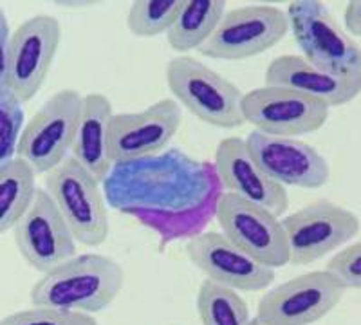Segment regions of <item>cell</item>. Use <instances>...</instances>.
Wrapping results in <instances>:
<instances>
[{
	"instance_id": "6da1fadb",
	"label": "cell",
	"mask_w": 361,
	"mask_h": 325,
	"mask_svg": "<svg viewBox=\"0 0 361 325\" xmlns=\"http://www.w3.org/2000/svg\"><path fill=\"white\" fill-rule=\"evenodd\" d=\"M103 192L109 204L121 214L179 215L204 206L222 192V185L214 165L170 149L159 156L114 165Z\"/></svg>"
},
{
	"instance_id": "7a4b0ae2",
	"label": "cell",
	"mask_w": 361,
	"mask_h": 325,
	"mask_svg": "<svg viewBox=\"0 0 361 325\" xmlns=\"http://www.w3.org/2000/svg\"><path fill=\"white\" fill-rule=\"evenodd\" d=\"M123 284V268L114 259L85 253L44 273L31 289L29 300L35 307L94 314L118 298Z\"/></svg>"
},
{
	"instance_id": "3957f363",
	"label": "cell",
	"mask_w": 361,
	"mask_h": 325,
	"mask_svg": "<svg viewBox=\"0 0 361 325\" xmlns=\"http://www.w3.org/2000/svg\"><path fill=\"white\" fill-rule=\"evenodd\" d=\"M166 85L177 103L204 123L219 128L244 125V92L235 83L188 54L166 63Z\"/></svg>"
},
{
	"instance_id": "277c9868",
	"label": "cell",
	"mask_w": 361,
	"mask_h": 325,
	"mask_svg": "<svg viewBox=\"0 0 361 325\" xmlns=\"http://www.w3.org/2000/svg\"><path fill=\"white\" fill-rule=\"evenodd\" d=\"M83 98L74 89L54 92L25 123L17 157L27 161L37 173H49L62 165L78 134Z\"/></svg>"
},
{
	"instance_id": "5b68a950",
	"label": "cell",
	"mask_w": 361,
	"mask_h": 325,
	"mask_svg": "<svg viewBox=\"0 0 361 325\" xmlns=\"http://www.w3.org/2000/svg\"><path fill=\"white\" fill-rule=\"evenodd\" d=\"M45 190L54 199L80 244L92 247L107 240V202L99 183L73 156L47 173Z\"/></svg>"
},
{
	"instance_id": "8992f818",
	"label": "cell",
	"mask_w": 361,
	"mask_h": 325,
	"mask_svg": "<svg viewBox=\"0 0 361 325\" xmlns=\"http://www.w3.org/2000/svg\"><path fill=\"white\" fill-rule=\"evenodd\" d=\"M288 18L296 44L312 66L338 75L361 73V47L340 27L324 2H291Z\"/></svg>"
},
{
	"instance_id": "52a82bcc",
	"label": "cell",
	"mask_w": 361,
	"mask_h": 325,
	"mask_svg": "<svg viewBox=\"0 0 361 325\" xmlns=\"http://www.w3.org/2000/svg\"><path fill=\"white\" fill-rule=\"evenodd\" d=\"M291 29L288 13L266 4L243 6L226 11L214 37L201 53L214 60H246L275 47Z\"/></svg>"
},
{
	"instance_id": "ba28073f",
	"label": "cell",
	"mask_w": 361,
	"mask_h": 325,
	"mask_svg": "<svg viewBox=\"0 0 361 325\" xmlns=\"http://www.w3.org/2000/svg\"><path fill=\"white\" fill-rule=\"evenodd\" d=\"M215 219L222 233L257 262L273 269L291 262L282 221L262 206L224 192L219 199Z\"/></svg>"
},
{
	"instance_id": "9c48e42d",
	"label": "cell",
	"mask_w": 361,
	"mask_h": 325,
	"mask_svg": "<svg viewBox=\"0 0 361 325\" xmlns=\"http://www.w3.org/2000/svg\"><path fill=\"white\" fill-rule=\"evenodd\" d=\"M291 264L309 266L360 233V219L336 202L318 199L282 219Z\"/></svg>"
},
{
	"instance_id": "30bf717a",
	"label": "cell",
	"mask_w": 361,
	"mask_h": 325,
	"mask_svg": "<svg viewBox=\"0 0 361 325\" xmlns=\"http://www.w3.org/2000/svg\"><path fill=\"white\" fill-rule=\"evenodd\" d=\"M345 291L327 269L304 273L267 291L259 302L257 318L269 325H312L340 304Z\"/></svg>"
},
{
	"instance_id": "8fae6325",
	"label": "cell",
	"mask_w": 361,
	"mask_h": 325,
	"mask_svg": "<svg viewBox=\"0 0 361 325\" xmlns=\"http://www.w3.org/2000/svg\"><path fill=\"white\" fill-rule=\"evenodd\" d=\"M62 40V25L51 15L22 22L11 37L8 73L0 87H9L22 103L33 99L53 67Z\"/></svg>"
},
{
	"instance_id": "7c38bea8",
	"label": "cell",
	"mask_w": 361,
	"mask_h": 325,
	"mask_svg": "<svg viewBox=\"0 0 361 325\" xmlns=\"http://www.w3.org/2000/svg\"><path fill=\"white\" fill-rule=\"evenodd\" d=\"M329 109L320 99L286 87H259L243 98L244 121L269 136L296 137L320 130Z\"/></svg>"
},
{
	"instance_id": "4fadbf2b",
	"label": "cell",
	"mask_w": 361,
	"mask_h": 325,
	"mask_svg": "<svg viewBox=\"0 0 361 325\" xmlns=\"http://www.w3.org/2000/svg\"><path fill=\"white\" fill-rule=\"evenodd\" d=\"M13 237L22 259L40 273H49L78 251V240L45 188H38L33 206L13 228Z\"/></svg>"
},
{
	"instance_id": "5bb4252c",
	"label": "cell",
	"mask_w": 361,
	"mask_h": 325,
	"mask_svg": "<svg viewBox=\"0 0 361 325\" xmlns=\"http://www.w3.org/2000/svg\"><path fill=\"white\" fill-rule=\"evenodd\" d=\"M180 114L176 99L164 98L140 112L114 114L109 127V156L112 165L159 156L179 130Z\"/></svg>"
},
{
	"instance_id": "9a60e30c",
	"label": "cell",
	"mask_w": 361,
	"mask_h": 325,
	"mask_svg": "<svg viewBox=\"0 0 361 325\" xmlns=\"http://www.w3.org/2000/svg\"><path fill=\"white\" fill-rule=\"evenodd\" d=\"M186 255L206 278L235 291H264L275 282V269L257 262L219 231L190 239Z\"/></svg>"
},
{
	"instance_id": "2e32d148",
	"label": "cell",
	"mask_w": 361,
	"mask_h": 325,
	"mask_svg": "<svg viewBox=\"0 0 361 325\" xmlns=\"http://www.w3.org/2000/svg\"><path fill=\"white\" fill-rule=\"evenodd\" d=\"M246 143L260 168L282 186L314 190L331 179L325 157L304 141L253 130L247 134Z\"/></svg>"
},
{
	"instance_id": "e0dca14e",
	"label": "cell",
	"mask_w": 361,
	"mask_h": 325,
	"mask_svg": "<svg viewBox=\"0 0 361 325\" xmlns=\"http://www.w3.org/2000/svg\"><path fill=\"white\" fill-rule=\"evenodd\" d=\"M215 172L222 188L246 201L262 206L280 217L289 208L286 186L273 181L251 156L246 140L226 137L215 150Z\"/></svg>"
},
{
	"instance_id": "ac0fdd59",
	"label": "cell",
	"mask_w": 361,
	"mask_h": 325,
	"mask_svg": "<svg viewBox=\"0 0 361 325\" xmlns=\"http://www.w3.org/2000/svg\"><path fill=\"white\" fill-rule=\"evenodd\" d=\"M266 85L286 87L324 102L327 107H340L361 94V73L338 75L312 66L298 54H282L266 69Z\"/></svg>"
},
{
	"instance_id": "d6986e66",
	"label": "cell",
	"mask_w": 361,
	"mask_h": 325,
	"mask_svg": "<svg viewBox=\"0 0 361 325\" xmlns=\"http://www.w3.org/2000/svg\"><path fill=\"white\" fill-rule=\"evenodd\" d=\"M112 116V103L105 94L90 92L83 98L78 134L71 156L98 183H105L114 166L109 156V127Z\"/></svg>"
},
{
	"instance_id": "ffe728a7",
	"label": "cell",
	"mask_w": 361,
	"mask_h": 325,
	"mask_svg": "<svg viewBox=\"0 0 361 325\" xmlns=\"http://www.w3.org/2000/svg\"><path fill=\"white\" fill-rule=\"evenodd\" d=\"M35 168L22 157L0 163V231L6 233L20 223L37 199Z\"/></svg>"
},
{
	"instance_id": "44dd1931",
	"label": "cell",
	"mask_w": 361,
	"mask_h": 325,
	"mask_svg": "<svg viewBox=\"0 0 361 325\" xmlns=\"http://www.w3.org/2000/svg\"><path fill=\"white\" fill-rule=\"evenodd\" d=\"M224 15V0H188L166 33L170 47L179 53L201 49L214 37Z\"/></svg>"
},
{
	"instance_id": "7402d4cb",
	"label": "cell",
	"mask_w": 361,
	"mask_h": 325,
	"mask_svg": "<svg viewBox=\"0 0 361 325\" xmlns=\"http://www.w3.org/2000/svg\"><path fill=\"white\" fill-rule=\"evenodd\" d=\"M197 311L202 325H247L250 307L235 289L206 278L197 291Z\"/></svg>"
},
{
	"instance_id": "603a6c76",
	"label": "cell",
	"mask_w": 361,
	"mask_h": 325,
	"mask_svg": "<svg viewBox=\"0 0 361 325\" xmlns=\"http://www.w3.org/2000/svg\"><path fill=\"white\" fill-rule=\"evenodd\" d=\"M222 194L224 192H219L204 206H201L197 210L188 211V214L159 215L147 214V211H134V214H130V217H134L143 226L157 231L163 243H172L176 239H193V237L201 235L206 224L217 215V204Z\"/></svg>"
},
{
	"instance_id": "cb8c5ba5",
	"label": "cell",
	"mask_w": 361,
	"mask_h": 325,
	"mask_svg": "<svg viewBox=\"0 0 361 325\" xmlns=\"http://www.w3.org/2000/svg\"><path fill=\"white\" fill-rule=\"evenodd\" d=\"M183 8V0H140L130 6L127 25L137 38L159 37L169 33Z\"/></svg>"
},
{
	"instance_id": "d4e9b609",
	"label": "cell",
	"mask_w": 361,
	"mask_h": 325,
	"mask_svg": "<svg viewBox=\"0 0 361 325\" xmlns=\"http://www.w3.org/2000/svg\"><path fill=\"white\" fill-rule=\"evenodd\" d=\"M24 127L20 98L9 87H0V163L15 159Z\"/></svg>"
},
{
	"instance_id": "484cf974",
	"label": "cell",
	"mask_w": 361,
	"mask_h": 325,
	"mask_svg": "<svg viewBox=\"0 0 361 325\" xmlns=\"http://www.w3.org/2000/svg\"><path fill=\"white\" fill-rule=\"evenodd\" d=\"M0 325H98V321L92 314L33 305L31 309L8 314Z\"/></svg>"
},
{
	"instance_id": "4316f807",
	"label": "cell",
	"mask_w": 361,
	"mask_h": 325,
	"mask_svg": "<svg viewBox=\"0 0 361 325\" xmlns=\"http://www.w3.org/2000/svg\"><path fill=\"white\" fill-rule=\"evenodd\" d=\"M325 269L333 273L347 289H361V240L336 253Z\"/></svg>"
},
{
	"instance_id": "83f0119b",
	"label": "cell",
	"mask_w": 361,
	"mask_h": 325,
	"mask_svg": "<svg viewBox=\"0 0 361 325\" xmlns=\"http://www.w3.org/2000/svg\"><path fill=\"white\" fill-rule=\"evenodd\" d=\"M11 37L9 33V25L6 20V13H0V80L4 78L8 73L9 53H11Z\"/></svg>"
},
{
	"instance_id": "f1b7e54d",
	"label": "cell",
	"mask_w": 361,
	"mask_h": 325,
	"mask_svg": "<svg viewBox=\"0 0 361 325\" xmlns=\"http://www.w3.org/2000/svg\"><path fill=\"white\" fill-rule=\"evenodd\" d=\"M345 27L353 37H361V0H353L343 13Z\"/></svg>"
},
{
	"instance_id": "f546056e",
	"label": "cell",
	"mask_w": 361,
	"mask_h": 325,
	"mask_svg": "<svg viewBox=\"0 0 361 325\" xmlns=\"http://www.w3.org/2000/svg\"><path fill=\"white\" fill-rule=\"evenodd\" d=\"M247 325H269V324H266V321H262V320H260V318H253V320H251Z\"/></svg>"
}]
</instances>
